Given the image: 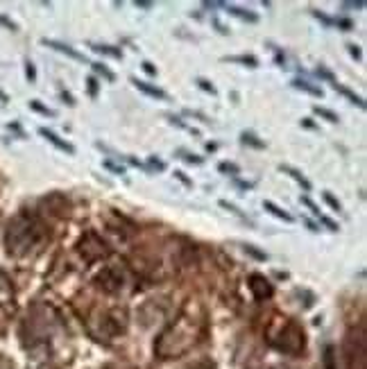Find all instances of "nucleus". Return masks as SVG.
<instances>
[{"label": "nucleus", "instance_id": "19", "mask_svg": "<svg viewBox=\"0 0 367 369\" xmlns=\"http://www.w3.org/2000/svg\"><path fill=\"white\" fill-rule=\"evenodd\" d=\"M243 249L247 251L249 256H254V258H256V260H267V254H265V251H258L254 245H243Z\"/></svg>", "mask_w": 367, "mask_h": 369}, {"label": "nucleus", "instance_id": "34", "mask_svg": "<svg viewBox=\"0 0 367 369\" xmlns=\"http://www.w3.org/2000/svg\"><path fill=\"white\" fill-rule=\"evenodd\" d=\"M186 116H195V118H199L202 123H211V120H208L206 116H204V114H197V111H186Z\"/></svg>", "mask_w": 367, "mask_h": 369}, {"label": "nucleus", "instance_id": "26", "mask_svg": "<svg viewBox=\"0 0 367 369\" xmlns=\"http://www.w3.org/2000/svg\"><path fill=\"white\" fill-rule=\"evenodd\" d=\"M313 16H315V19H320L322 23H324V25H329V28H331V25H335V21H331L329 16H324V14H322V12H315V10H313Z\"/></svg>", "mask_w": 367, "mask_h": 369}, {"label": "nucleus", "instance_id": "29", "mask_svg": "<svg viewBox=\"0 0 367 369\" xmlns=\"http://www.w3.org/2000/svg\"><path fill=\"white\" fill-rule=\"evenodd\" d=\"M347 48H349V55H351L353 59H360V57H362V55H360V48H358V46H353V43H349Z\"/></svg>", "mask_w": 367, "mask_h": 369}, {"label": "nucleus", "instance_id": "5", "mask_svg": "<svg viewBox=\"0 0 367 369\" xmlns=\"http://www.w3.org/2000/svg\"><path fill=\"white\" fill-rule=\"evenodd\" d=\"M39 134H41V136H43L48 143H52L54 147H59V150H61V152H66V154H75V147H72L68 141H63V138H59L57 134L52 132V129H45V127H41V129H39Z\"/></svg>", "mask_w": 367, "mask_h": 369}, {"label": "nucleus", "instance_id": "1", "mask_svg": "<svg viewBox=\"0 0 367 369\" xmlns=\"http://www.w3.org/2000/svg\"><path fill=\"white\" fill-rule=\"evenodd\" d=\"M43 224L36 215H32L30 211H21L18 215H14L7 224L5 231V247L12 256H23L36 247L43 238Z\"/></svg>", "mask_w": 367, "mask_h": 369}, {"label": "nucleus", "instance_id": "13", "mask_svg": "<svg viewBox=\"0 0 367 369\" xmlns=\"http://www.w3.org/2000/svg\"><path fill=\"white\" fill-rule=\"evenodd\" d=\"M93 52H100V55H107V57H113V59H122V52L116 50L111 46H102V43H91Z\"/></svg>", "mask_w": 367, "mask_h": 369}, {"label": "nucleus", "instance_id": "18", "mask_svg": "<svg viewBox=\"0 0 367 369\" xmlns=\"http://www.w3.org/2000/svg\"><path fill=\"white\" fill-rule=\"evenodd\" d=\"M91 66H93V70H95V73H98V75H102V77H107L109 82H113V79H116V75H113L111 70L107 68V66H102V64H91Z\"/></svg>", "mask_w": 367, "mask_h": 369}, {"label": "nucleus", "instance_id": "36", "mask_svg": "<svg viewBox=\"0 0 367 369\" xmlns=\"http://www.w3.org/2000/svg\"><path fill=\"white\" fill-rule=\"evenodd\" d=\"M150 163H152L157 170H166V163H163V161H159V159H154V156L150 159Z\"/></svg>", "mask_w": 367, "mask_h": 369}, {"label": "nucleus", "instance_id": "10", "mask_svg": "<svg viewBox=\"0 0 367 369\" xmlns=\"http://www.w3.org/2000/svg\"><path fill=\"white\" fill-rule=\"evenodd\" d=\"M222 7H225V10L229 12V14L238 16V19H243V21H249V23H256V21H258L256 14H252V12L243 10V7H236V5H222Z\"/></svg>", "mask_w": 367, "mask_h": 369}, {"label": "nucleus", "instance_id": "21", "mask_svg": "<svg viewBox=\"0 0 367 369\" xmlns=\"http://www.w3.org/2000/svg\"><path fill=\"white\" fill-rule=\"evenodd\" d=\"M322 197H324V202H326V204H329L333 211H342V204H340V202L335 200V197L331 195V193H322Z\"/></svg>", "mask_w": 367, "mask_h": 369}, {"label": "nucleus", "instance_id": "23", "mask_svg": "<svg viewBox=\"0 0 367 369\" xmlns=\"http://www.w3.org/2000/svg\"><path fill=\"white\" fill-rule=\"evenodd\" d=\"M197 86L202 88V91H206V93H211V96H215V86H213L211 82H208V79H204V77H197Z\"/></svg>", "mask_w": 367, "mask_h": 369}, {"label": "nucleus", "instance_id": "9", "mask_svg": "<svg viewBox=\"0 0 367 369\" xmlns=\"http://www.w3.org/2000/svg\"><path fill=\"white\" fill-rule=\"evenodd\" d=\"M263 209L267 211V213H272L274 215V218H279V220H283V222H292V215L290 213H285L283 209H281V206H276L274 202H270V200H265L263 202Z\"/></svg>", "mask_w": 367, "mask_h": 369}, {"label": "nucleus", "instance_id": "7", "mask_svg": "<svg viewBox=\"0 0 367 369\" xmlns=\"http://www.w3.org/2000/svg\"><path fill=\"white\" fill-rule=\"evenodd\" d=\"M131 84H134L138 91H143L145 96H150V98H157V100H166V91H161L159 86H152V84H148V82H143V79H138V77H131Z\"/></svg>", "mask_w": 367, "mask_h": 369}, {"label": "nucleus", "instance_id": "20", "mask_svg": "<svg viewBox=\"0 0 367 369\" xmlns=\"http://www.w3.org/2000/svg\"><path fill=\"white\" fill-rule=\"evenodd\" d=\"M30 107H32L34 111H39V114H43V116H54V111L48 109V107H43L39 100H30Z\"/></svg>", "mask_w": 367, "mask_h": 369}, {"label": "nucleus", "instance_id": "24", "mask_svg": "<svg viewBox=\"0 0 367 369\" xmlns=\"http://www.w3.org/2000/svg\"><path fill=\"white\" fill-rule=\"evenodd\" d=\"M181 159L188 161V163H195V165H202L204 159L202 156H195V154H188V152H181Z\"/></svg>", "mask_w": 367, "mask_h": 369}, {"label": "nucleus", "instance_id": "28", "mask_svg": "<svg viewBox=\"0 0 367 369\" xmlns=\"http://www.w3.org/2000/svg\"><path fill=\"white\" fill-rule=\"evenodd\" d=\"M175 179H179V181L184 183V186H193V181H190V179L186 177V174L181 172V170H175Z\"/></svg>", "mask_w": 367, "mask_h": 369}, {"label": "nucleus", "instance_id": "33", "mask_svg": "<svg viewBox=\"0 0 367 369\" xmlns=\"http://www.w3.org/2000/svg\"><path fill=\"white\" fill-rule=\"evenodd\" d=\"M140 66H143V70H145V73H148V75H157V68H154V66L150 64V61H143V64H140Z\"/></svg>", "mask_w": 367, "mask_h": 369}, {"label": "nucleus", "instance_id": "35", "mask_svg": "<svg viewBox=\"0 0 367 369\" xmlns=\"http://www.w3.org/2000/svg\"><path fill=\"white\" fill-rule=\"evenodd\" d=\"M104 168H109V170H113V172H118V174H122L125 170L120 168V165H113V163H109V161H104Z\"/></svg>", "mask_w": 367, "mask_h": 369}, {"label": "nucleus", "instance_id": "38", "mask_svg": "<svg viewBox=\"0 0 367 369\" xmlns=\"http://www.w3.org/2000/svg\"><path fill=\"white\" fill-rule=\"evenodd\" d=\"M136 5H138V7H143V10H150V7H152V5H150V3H136Z\"/></svg>", "mask_w": 367, "mask_h": 369}, {"label": "nucleus", "instance_id": "16", "mask_svg": "<svg viewBox=\"0 0 367 369\" xmlns=\"http://www.w3.org/2000/svg\"><path fill=\"white\" fill-rule=\"evenodd\" d=\"M240 141H243L245 145L256 147V150H263V147H265V143H263V141H256V136H254V134H249V132H243V134H240Z\"/></svg>", "mask_w": 367, "mask_h": 369}, {"label": "nucleus", "instance_id": "22", "mask_svg": "<svg viewBox=\"0 0 367 369\" xmlns=\"http://www.w3.org/2000/svg\"><path fill=\"white\" fill-rule=\"evenodd\" d=\"M220 206H222V209H227V211H229V213L238 215V218H245V213H243V211H240L236 204H229V202H227V200H220Z\"/></svg>", "mask_w": 367, "mask_h": 369}, {"label": "nucleus", "instance_id": "8", "mask_svg": "<svg viewBox=\"0 0 367 369\" xmlns=\"http://www.w3.org/2000/svg\"><path fill=\"white\" fill-rule=\"evenodd\" d=\"M279 170H281V172H285V174H290V177H292L297 183H302L304 191H311V188H313V186H311V181H308V179L304 177V174L299 172L297 168H292V165H283V163H281V165H279Z\"/></svg>", "mask_w": 367, "mask_h": 369}, {"label": "nucleus", "instance_id": "31", "mask_svg": "<svg viewBox=\"0 0 367 369\" xmlns=\"http://www.w3.org/2000/svg\"><path fill=\"white\" fill-rule=\"evenodd\" d=\"M317 75H320V77H324V79H329L331 84L335 82V79H333V75H331L329 70H324V68H322V66H320V68H317Z\"/></svg>", "mask_w": 367, "mask_h": 369}, {"label": "nucleus", "instance_id": "3", "mask_svg": "<svg viewBox=\"0 0 367 369\" xmlns=\"http://www.w3.org/2000/svg\"><path fill=\"white\" fill-rule=\"evenodd\" d=\"M249 290H252V295L256 297L258 301H263V299H270L274 288H272V283L267 281L263 274H252V276H249Z\"/></svg>", "mask_w": 367, "mask_h": 369}, {"label": "nucleus", "instance_id": "25", "mask_svg": "<svg viewBox=\"0 0 367 369\" xmlns=\"http://www.w3.org/2000/svg\"><path fill=\"white\" fill-rule=\"evenodd\" d=\"M317 218H320V222H322V224H326V227H329L331 231H338V229H340L338 224H335L333 220H329V218H326V215H322V213H320V215H317Z\"/></svg>", "mask_w": 367, "mask_h": 369}, {"label": "nucleus", "instance_id": "11", "mask_svg": "<svg viewBox=\"0 0 367 369\" xmlns=\"http://www.w3.org/2000/svg\"><path fill=\"white\" fill-rule=\"evenodd\" d=\"M331 86H333L338 93H342L344 98H349V100H351L353 105H358V107H360V109H365V102H362V98H358L356 93H353V91H349L347 86H342V84H338V82H333V84H331Z\"/></svg>", "mask_w": 367, "mask_h": 369}, {"label": "nucleus", "instance_id": "15", "mask_svg": "<svg viewBox=\"0 0 367 369\" xmlns=\"http://www.w3.org/2000/svg\"><path fill=\"white\" fill-rule=\"evenodd\" d=\"M313 111H315L317 116H322V118H324V120H329V123H338V120H340V118H338V114H333V111H331V109H326V107L315 105V107H313Z\"/></svg>", "mask_w": 367, "mask_h": 369}, {"label": "nucleus", "instance_id": "2", "mask_svg": "<svg viewBox=\"0 0 367 369\" xmlns=\"http://www.w3.org/2000/svg\"><path fill=\"white\" fill-rule=\"evenodd\" d=\"M80 251L86 260H98L107 254V245L98 238V233H86L80 242Z\"/></svg>", "mask_w": 367, "mask_h": 369}, {"label": "nucleus", "instance_id": "39", "mask_svg": "<svg viewBox=\"0 0 367 369\" xmlns=\"http://www.w3.org/2000/svg\"><path fill=\"white\" fill-rule=\"evenodd\" d=\"M0 100H3V102H7V93H3V91H0Z\"/></svg>", "mask_w": 367, "mask_h": 369}, {"label": "nucleus", "instance_id": "17", "mask_svg": "<svg viewBox=\"0 0 367 369\" xmlns=\"http://www.w3.org/2000/svg\"><path fill=\"white\" fill-rule=\"evenodd\" d=\"M217 170H220L222 174H231V177H236V174L240 172V168H238V165H236V163H227V161H225V163H220V165H217Z\"/></svg>", "mask_w": 367, "mask_h": 369}, {"label": "nucleus", "instance_id": "12", "mask_svg": "<svg viewBox=\"0 0 367 369\" xmlns=\"http://www.w3.org/2000/svg\"><path fill=\"white\" fill-rule=\"evenodd\" d=\"M222 61H231V64H245L249 68H256L258 66V59L252 55H238V57H222Z\"/></svg>", "mask_w": 367, "mask_h": 369}, {"label": "nucleus", "instance_id": "6", "mask_svg": "<svg viewBox=\"0 0 367 369\" xmlns=\"http://www.w3.org/2000/svg\"><path fill=\"white\" fill-rule=\"evenodd\" d=\"M41 43H43L45 48H52V50L57 52H63V55H68L70 59H77V61H84V55H80L77 50H72L68 43H61V41H54V39H41Z\"/></svg>", "mask_w": 367, "mask_h": 369}, {"label": "nucleus", "instance_id": "27", "mask_svg": "<svg viewBox=\"0 0 367 369\" xmlns=\"http://www.w3.org/2000/svg\"><path fill=\"white\" fill-rule=\"evenodd\" d=\"M25 73H27V79H30V82H34L36 79V70H34V64H32V61H27L25 64Z\"/></svg>", "mask_w": 367, "mask_h": 369}, {"label": "nucleus", "instance_id": "4", "mask_svg": "<svg viewBox=\"0 0 367 369\" xmlns=\"http://www.w3.org/2000/svg\"><path fill=\"white\" fill-rule=\"evenodd\" d=\"M95 283H98V288H102L104 292H116L118 288L122 286V274H118L113 267H107L98 274Z\"/></svg>", "mask_w": 367, "mask_h": 369}, {"label": "nucleus", "instance_id": "37", "mask_svg": "<svg viewBox=\"0 0 367 369\" xmlns=\"http://www.w3.org/2000/svg\"><path fill=\"white\" fill-rule=\"evenodd\" d=\"M61 98H63V100H66V105H75V102H72V96H70V93L61 91Z\"/></svg>", "mask_w": 367, "mask_h": 369}, {"label": "nucleus", "instance_id": "30", "mask_svg": "<svg viewBox=\"0 0 367 369\" xmlns=\"http://www.w3.org/2000/svg\"><path fill=\"white\" fill-rule=\"evenodd\" d=\"M302 204H306L308 209H311V213H315V215H320V209H317L315 204H313L311 200H308V197H302Z\"/></svg>", "mask_w": 367, "mask_h": 369}, {"label": "nucleus", "instance_id": "14", "mask_svg": "<svg viewBox=\"0 0 367 369\" xmlns=\"http://www.w3.org/2000/svg\"><path fill=\"white\" fill-rule=\"evenodd\" d=\"M292 86H295V88H302V91L311 93V96H315V98H322V88L311 86V84H308V82H304V79H295V82H292Z\"/></svg>", "mask_w": 367, "mask_h": 369}, {"label": "nucleus", "instance_id": "32", "mask_svg": "<svg viewBox=\"0 0 367 369\" xmlns=\"http://www.w3.org/2000/svg\"><path fill=\"white\" fill-rule=\"evenodd\" d=\"M89 91H91V96H98V82H95V77H89Z\"/></svg>", "mask_w": 367, "mask_h": 369}]
</instances>
